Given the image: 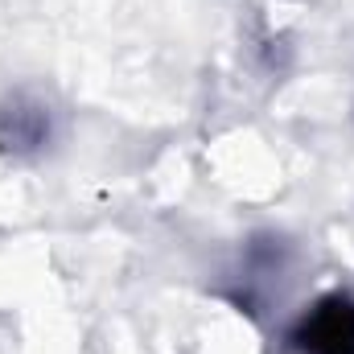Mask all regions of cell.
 <instances>
[{
    "label": "cell",
    "mask_w": 354,
    "mask_h": 354,
    "mask_svg": "<svg viewBox=\"0 0 354 354\" xmlns=\"http://www.w3.org/2000/svg\"><path fill=\"white\" fill-rule=\"evenodd\" d=\"M297 346L305 354H354V301L330 297L301 326Z\"/></svg>",
    "instance_id": "obj_1"
}]
</instances>
